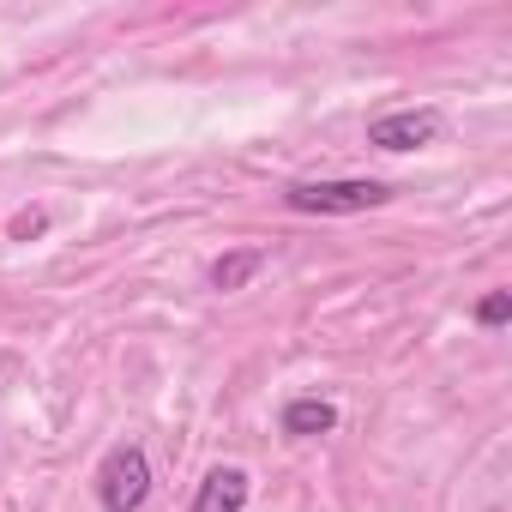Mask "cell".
<instances>
[{
  "mask_svg": "<svg viewBox=\"0 0 512 512\" xmlns=\"http://www.w3.org/2000/svg\"><path fill=\"white\" fill-rule=\"evenodd\" d=\"M260 266H266V247H235V253H223V260H211V290L235 296V290H247V278Z\"/></svg>",
  "mask_w": 512,
  "mask_h": 512,
  "instance_id": "obj_6",
  "label": "cell"
},
{
  "mask_svg": "<svg viewBox=\"0 0 512 512\" xmlns=\"http://www.w3.org/2000/svg\"><path fill=\"white\" fill-rule=\"evenodd\" d=\"M247 470L241 464H217L205 482H199V494H193V506L187 512H241L247 506Z\"/></svg>",
  "mask_w": 512,
  "mask_h": 512,
  "instance_id": "obj_4",
  "label": "cell"
},
{
  "mask_svg": "<svg viewBox=\"0 0 512 512\" xmlns=\"http://www.w3.org/2000/svg\"><path fill=\"white\" fill-rule=\"evenodd\" d=\"M43 223H49V217H43V211H19V217H13V235H37V229H43Z\"/></svg>",
  "mask_w": 512,
  "mask_h": 512,
  "instance_id": "obj_8",
  "label": "cell"
},
{
  "mask_svg": "<svg viewBox=\"0 0 512 512\" xmlns=\"http://www.w3.org/2000/svg\"><path fill=\"white\" fill-rule=\"evenodd\" d=\"M506 320H512V296H506V290H488V296L476 302V326L494 332V326H506Z\"/></svg>",
  "mask_w": 512,
  "mask_h": 512,
  "instance_id": "obj_7",
  "label": "cell"
},
{
  "mask_svg": "<svg viewBox=\"0 0 512 512\" xmlns=\"http://www.w3.org/2000/svg\"><path fill=\"white\" fill-rule=\"evenodd\" d=\"M386 199H392V187L386 181H362V175H344V181H290L284 187V205L302 211V217H356V211H374Z\"/></svg>",
  "mask_w": 512,
  "mask_h": 512,
  "instance_id": "obj_1",
  "label": "cell"
},
{
  "mask_svg": "<svg viewBox=\"0 0 512 512\" xmlns=\"http://www.w3.org/2000/svg\"><path fill=\"white\" fill-rule=\"evenodd\" d=\"M97 500H103V512H139L151 500V458H145V446L121 440V446L103 452V464H97Z\"/></svg>",
  "mask_w": 512,
  "mask_h": 512,
  "instance_id": "obj_2",
  "label": "cell"
},
{
  "mask_svg": "<svg viewBox=\"0 0 512 512\" xmlns=\"http://www.w3.org/2000/svg\"><path fill=\"white\" fill-rule=\"evenodd\" d=\"M338 428V404L332 398H290L284 404V434L290 440H320Z\"/></svg>",
  "mask_w": 512,
  "mask_h": 512,
  "instance_id": "obj_5",
  "label": "cell"
},
{
  "mask_svg": "<svg viewBox=\"0 0 512 512\" xmlns=\"http://www.w3.org/2000/svg\"><path fill=\"white\" fill-rule=\"evenodd\" d=\"M440 139V109H392L368 121V145L374 151H422Z\"/></svg>",
  "mask_w": 512,
  "mask_h": 512,
  "instance_id": "obj_3",
  "label": "cell"
}]
</instances>
